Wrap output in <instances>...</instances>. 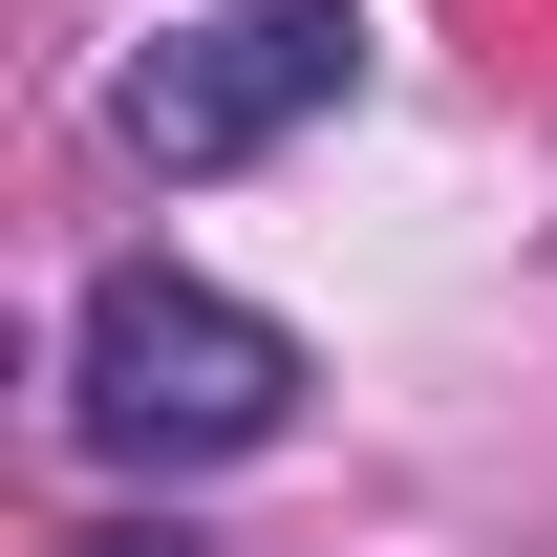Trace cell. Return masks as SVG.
<instances>
[{
    "mask_svg": "<svg viewBox=\"0 0 557 557\" xmlns=\"http://www.w3.org/2000/svg\"><path fill=\"white\" fill-rule=\"evenodd\" d=\"M86 557H194V536H86Z\"/></svg>",
    "mask_w": 557,
    "mask_h": 557,
    "instance_id": "3",
    "label": "cell"
},
{
    "mask_svg": "<svg viewBox=\"0 0 557 557\" xmlns=\"http://www.w3.org/2000/svg\"><path fill=\"white\" fill-rule=\"evenodd\" d=\"M344 86H364V0H194L172 44H129L108 129H129L150 172H258V150L322 129Z\"/></svg>",
    "mask_w": 557,
    "mask_h": 557,
    "instance_id": "2",
    "label": "cell"
},
{
    "mask_svg": "<svg viewBox=\"0 0 557 557\" xmlns=\"http://www.w3.org/2000/svg\"><path fill=\"white\" fill-rule=\"evenodd\" d=\"M65 429L108 472H236V450L300 429V322H258V300H214L172 258H108L65 322Z\"/></svg>",
    "mask_w": 557,
    "mask_h": 557,
    "instance_id": "1",
    "label": "cell"
}]
</instances>
